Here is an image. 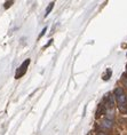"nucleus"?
<instances>
[{"label":"nucleus","mask_w":127,"mask_h":135,"mask_svg":"<svg viewBox=\"0 0 127 135\" xmlns=\"http://www.w3.org/2000/svg\"><path fill=\"white\" fill-rule=\"evenodd\" d=\"M121 94H124V89H122V88L118 87V88H116V89H115V96L121 95Z\"/></svg>","instance_id":"6"},{"label":"nucleus","mask_w":127,"mask_h":135,"mask_svg":"<svg viewBox=\"0 0 127 135\" xmlns=\"http://www.w3.org/2000/svg\"><path fill=\"white\" fill-rule=\"evenodd\" d=\"M126 56H127V54H126Z\"/></svg>","instance_id":"12"},{"label":"nucleus","mask_w":127,"mask_h":135,"mask_svg":"<svg viewBox=\"0 0 127 135\" xmlns=\"http://www.w3.org/2000/svg\"><path fill=\"white\" fill-rule=\"evenodd\" d=\"M126 85H127V82H126Z\"/></svg>","instance_id":"13"},{"label":"nucleus","mask_w":127,"mask_h":135,"mask_svg":"<svg viewBox=\"0 0 127 135\" xmlns=\"http://www.w3.org/2000/svg\"><path fill=\"white\" fill-rule=\"evenodd\" d=\"M108 107L109 108H112L113 105H115V95H112V94H110V95H108Z\"/></svg>","instance_id":"4"},{"label":"nucleus","mask_w":127,"mask_h":135,"mask_svg":"<svg viewBox=\"0 0 127 135\" xmlns=\"http://www.w3.org/2000/svg\"><path fill=\"white\" fill-rule=\"evenodd\" d=\"M46 31H47V26H45V27H44V29H42V31H41V33H40V34H39V38H41V37H42V36H44V34H45V33H46Z\"/></svg>","instance_id":"9"},{"label":"nucleus","mask_w":127,"mask_h":135,"mask_svg":"<svg viewBox=\"0 0 127 135\" xmlns=\"http://www.w3.org/2000/svg\"><path fill=\"white\" fill-rule=\"evenodd\" d=\"M126 69H127V64H126Z\"/></svg>","instance_id":"11"},{"label":"nucleus","mask_w":127,"mask_h":135,"mask_svg":"<svg viewBox=\"0 0 127 135\" xmlns=\"http://www.w3.org/2000/svg\"><path fill=\"white\" fill-rule=\"evenodd\" d=\"M111 77V70L110 69H108L106 70V74H104L103 76V80H109V78Z\"/></svg>","instance_id":"7"},{"label":"nucleus","mask_w":127,"mask_h":135,"mask_svg":"<svg viewBox=\"0 0 127 135\" xmlns=\"http://www.w3.org/2000/svg\"><path fill=\"white\" fill-rule=\"evenodd\" d=\"M29 64H30V58L25 59V61H24L23 63H22L21 65H20V68L17 69L16 73H15V78H16V79H20V78H22L24 74H25L26 71H28V66H29Z\"/></svg>","instance_id":"1"},{"label":"nucleus","mask_w":127,"mask_h":135,"mask_svg":"<svg viewBox=\"0 0 127 135\" xmlns=\"http://www.w3.org/2000/svg\"><path fill=\"white\" fill-rule=\"evenodd\" d=\"M13 4H14V1H6V4H5V8L7 9L8 7H10Z\"/></svg>","instance_id":"8"},{"label":"nucleus","mask_w":127,"mask_h":135,"mask_svg":"<svg viewBox=\"0 0 127 135\" xmlns=\"http://www.w3.org/2000/svg\"><path fill=\"white\" fill-rule=\"evenodd\" d=\"M97 135H108V134H105V133H103V132H99Z\"/></svg>","instance_id":"10"},{"label":"nucleus","mask_w":127,"mask_h":135,"mask_svg":"<svg viewBox=\"0 0 127 135\" xmlns=\"http://www.w3.org/2000/svg\"><path fill=\"white\" fill-rule=\"evenodd\" d=\"M53 7H54V2H51V4L48 5V7H47V9H46V13H45V17H46V16H48V14L52 11Z\"/></svg>","instance_id":"5"},{"label":"nucleus","mask_w":127,"mask_h":135,"mask_svg":"<svg viewBox=\"0 0 127 135\" xmlns=\"http://www.w3.org/2000/svg\"><path fill=\"white\" fill-rule=\"evenodd\" d=\"M112 120H109V119H104L103 121H102V127L105 128V129H111L112 128Z\"/></svg>","instance_id":"3"},{"label":"nucleus","mask_w":127,"mask_h":135,"mask_svg":"<svg viewBox=\"0 0 127 135\" xmlns=\"http://www.w3.org/2000/svg\"><path fill=\"white\" fill-rule=\"evenodd\" d=\"M116 100H117L118 104H119L120 107H122V105H125V103L127 102V96L125 95V94H121V95L116 96Z\"/></svg>","instance_id":"2"}]
</instances>
